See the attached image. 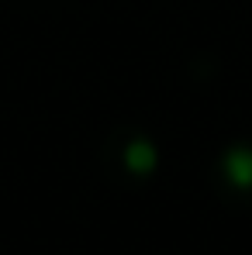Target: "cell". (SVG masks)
Masks as SVG:
<instances>
[{
	"label": "cell",
	"mask_w": 252,
	"mask_h": 255,
	"mask_svg": "<svg viewBox=\"0 0 252 255\" xmlns=\"http://www.w3.org/2000/svg\"><path fill=\"white\" fill-rule=\"evenodd\" d=\"M225 176H228V183L252 190V148H242V145L228 148L225 152Z\"/></svg>",
	"instance_id": "7a4b0ae2"
},
{
	"label": "cell",
	"mask_w": 252,
	"mask_h": 255,
	"mask_svg": "<svg viewBox=\"0 0 252 255\" xmlns=\"http://www.w3.org/2000/svg\"><path fill=\"white\" fill-rule=\"evenodd\" d=\"M156 162H159V152H156V145L149 141V138H135V141H128L125 148V169L135 172V176H149V172L156 169Z\"/></svg>",
	"instance_id": "6da1fadb"
}]
</instances>
